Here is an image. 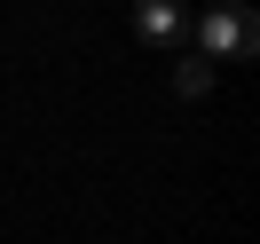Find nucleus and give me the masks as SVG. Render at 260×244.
I'll list each match as a JSON object with an SVG mask.
<instances>
[{"label":"nucleus","mask_w":260,"mask_h":244,"mask_svg":"<svg viewBox=\"0 0 260 244\" xmlns=\"http://www.w3.org/2000/svg\"><path fill=\"white\" fill-rule=\"evenodd\" d=\"M134 40L174 55L181 40H189V8H181V0H134Z\"/></svg>","instance_id":"nucleus-2"},{"label":"nucleus","mask_w":260,"mask_h":244,"mask_svg":"<svg viewBox=\"0 0 260 244\" xmlns=\"http://www.w3.org/2000/svg\"><path fill=\"white\" fill-rule=\"evenodd\" d=\"M205 87H213V55H181V63H174V95H181V102H197Z\"/></svg>","instance_id":"nucleus-3"},{"label":"nucleus","mask_w":260,"mask_h":244,"mask_svg":"<svg viewBox=\"0 0 260 244\" xmlns=\"http://www.w3.org/2000/svg\"><path fill=\"white\" fill-rule=\"evenodd\" d=\"M197 55H213V63H252L260 55V16L244 8V0L205 8V16H197Z\"/></svg>","instance_id":"nucleus-1"}]
</instances>
